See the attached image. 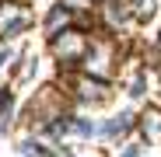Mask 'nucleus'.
Segmentation results:
<instances>
[{
  "instance_id": "obj_1",
  "label": "nucleus",
  "mask_w": 161,
  "mask_h": 157,
  "mask_svg": "<svg viewBox=\"0 0 161 157\" xmlns=\"http://www.w3.org/2000/svg\"><path fill=\"white\" fill-rule=\"evenodd\" d=\"M70 112H74V101H70L67 87L63 84H42V87H35V94L28 101H25V112H21L18 122L28 129V133H42L49 122H56V119H63Z\"/></svg>"
},
{
  "instance_id": "obj_2",
  "label": "nucleus",
  "mask_w": 161,
  "mask_h": 157,
  "mask_svg": "<svg viewBox=\"0 0 161 157\" xmlns=\"http://www.w3.org/2000/svg\"><path fill=\"white\" fill-rule=\"evenodd\" d=\"M119 56H123V42L98 28L88 39V49H84V60H80L77 73H88V77H95V81H109L112 84V73H116Z\"/></svg>"
},
{
  "instance_id": "obj_3",
  "label": "nucleus",
  "mask_w": 161,
  "mask_h": 157,
  "mask_svg": "<svg viewBox=\"0 0 161 157\" xmlns=\"http://www.w3.org/2000/svg\"><path fill=\"white\" fill-rule=\"evenodd\" d=\"M88 39H91V32L77 28V24L49 39V56L56 60V70H60V73H74V70L80 66L84 49H88Z\"/></svg>"
},
{
  "instance_id": "obj_4",
  "label": "nucleus",
  "mask_w": 161,
  "mask_h": 157,
  "mask_svg": "<svg viewBox=\"0 0 161 157\" xmlns=\"http://www.w3.org/2000/svg\"><path fill=\"white\" fill-rule=\"evenodd\" d=\"M63 77V87H67V94H70V101L74 105H88V108H98V105H109L112 101V94H116V87L109 84V81H95V77H88V73H60Z\"/></svg>"
},
{
  "instance_id": "obj_5",
  "label": "nucleus",
  "mask_w": 161,
  "mask_h": 157,
  "mask_svg": "<svg viewBox=\"0 0 161 157\" xmlns=\"http://www.w3.org/2000/svg\"><path fill=\"white\" fill-rule=\"evenodd\" d=\"M32 7L21 4V0H0V42H11V39H21L25 32L32 28Z\"/></svg>"
},
{
  "instance_id": "obj_6",
  "label": "nucleus",
  "mask_w": 161,
  "mask_h": 157,
  "mask_svg": "<svg viewBox=\"0 0 161 157\" xmlns=\"http://www.w3.org/2000/svg\"><path fill=\"white\" fill-rule=\"evenodd\" d=\"M98 28L109 32L112 39H123V32L133 28L130 0H102V4H98Z\"/></svg>"
},
{
  "instance_id": "obj_7",
  "label": "nucleus",
  "mask_w": 161,
  "mask_h": 157,
  "mask_svg": "<svg viewBox=\"0 0 161 157\" xmlns=\"http://www.w3.org/2000/svg\"><path fill=\"white\" fill-rule=\"evenodd\" d=\"M133 136L144 147H161V105H147L144 112H133Z\"/></svg>"
},
{
  "instance_id": "obj_8",
  "label": "nucleus",
  "mask_w": 161,
  "mask_h": 157,
  "mask_svg": "<svg viewBox=\"0 0 161 157\" xmlns=\"http://www.w3.org/2000/svg\"><path fill=\"white\" fill-rule=\"evenodd\" d=\"M95 136H98V140H105V143L123 147V143L133 136V112L126 108V112H116V115H109V119L95 122Z\"/></svg>"
},
{
  "instance_id": "obj_9",
  "label": "nucleus",
  "mask_w": 161,
  "mask_h": 157,
  "mask_svg": "<svg viewBox=\"0 0 161 157\" xmlns=\"http://www.w3.org/2000/svg\"><path fill=\"white\" fill-rule=\"evenodd\" d=\"M74 24H77V14H70V11L60 7V4L49 7V14H46V35H49V39L60 35V32H67V28H74Z\"/></svg>"
},
{
  "instance_id": "obj_10",
  "label": "nucleus",
  "mask_w": 161,
  "mask_h": 157,
  "mask_svg": "<svg viewBox=\"0 0 161 157\" xmlns=\"http://www.w3.org/2000/svg\"><path fill=\"white\" fill-rule=\"evenodd\" d=\"M130 11H133V24H147L161 11V0H130Z\"/></svg>"
},
{
  "instance_id": "obj_11",
  "label": "nucleus",
  "mask_w": 161,
  "mask_h": 157,
  "mask_svg": "<svg viewBox=\"0 0 161 157\" xmlns=\"http://www.w3.org/2000/svg\"><path fill=\"white\" fill-rule=\"evenodd\" d=\"M18 154H21V157H42V143H39V136H35V133H25V136L18 140Z\"/></svg>"
},
{
  "instance_id": "obj_12",
  "label": "nucleus",
  "mask_w": 161,
  "mask_h": 157,
  "mask_svg": "<svg viewBox=\"0 0 161 157\" xmlns=\"http://www.w3.org/2000/svg\"><path fill=\"white\" fill-rule=\"evenodd\" d=\"M35 56H32V52H25V56H21V63H18V70H14V84H21V81H28V77H35Z\"/></svg>"
},
{
  "instance_id": "obj_13",
  "label": "nucleus",
  "mask_w": 161,
  "mask_h": 157,
  "mask_svg": "<svg viewBox=\"0 0 161 157\" xmlns=\"http://www.w3.org/2000/svg\"><path fill=\"white\" fill-rule=\"evenodd\" d=\"M60 7H67L70 14H84V11H91L95 7V0H56Z\"/></svg>"
},
{
  "instance_id": "obj_14",
  "label": "nucleus",
  "mask_w": 161,
  "mask_h": 157,
  "mask_svg": "<svg viewBox=\"0 0 161 157\" xmlns=\"http://www.w3.org/2000/svg\"><path fill=\"white\" fill-rule=\"evenodd\" d=\"M119 157H144V143H137V140H126V147L119 150Z\"/></svg>"
},
{
  "instance_id": "obj_15",
  "label": "nucleus",
  "mask_w": 161,
  "mask_h": 157,
  "mask_svg": "<svg viewBox=\"0 0 161 157\" xmlns=\"http://www.w3.org/2000/svg\"><path fill=\"white\" fill-rule=\"evenodd\" d=\"M4 63H11V49H7V45L0 49V70H4Z\"/></svg>"
}]
</instances>
